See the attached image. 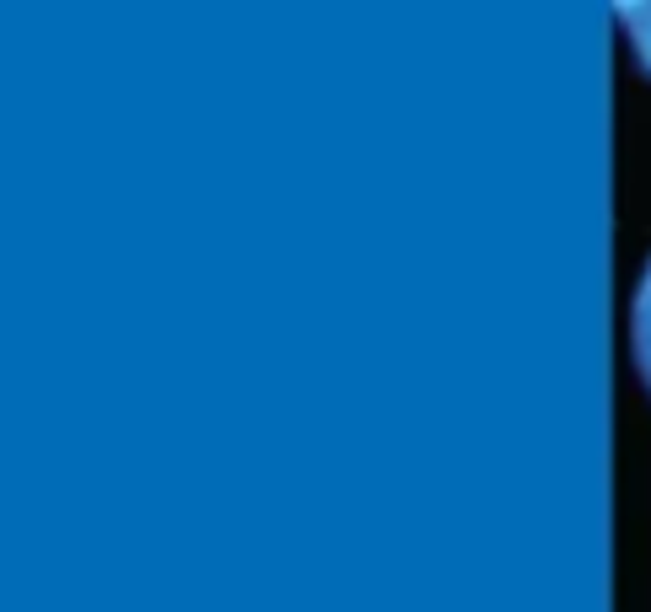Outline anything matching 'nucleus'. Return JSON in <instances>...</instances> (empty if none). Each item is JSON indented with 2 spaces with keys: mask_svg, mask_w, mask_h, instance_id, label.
I'll return each mask as SVG.
<instances>
[{
  "mask_svg": "<svg viewBox=\"0 0 651 612\" xmlns=\"http://www.w3.org/2000/svg\"><path fill=\"white\" fill-rule=\"evenodd\" d=\"M630 361H636V376L651 392V258L636 280V296H630Z\"/></svg>",
  "mask_w": 651,
  "mask_h": 612,
  "instance_id": "f257e3e1",
  "label": "nucleus"
},
{
  "mask_svg": "<svg viewBox=\"0 0 651 612\" xmlns=\"http://www.w3.org/2000/svg\"><path fill=\"white\" fill-rule=\"evenodd\" d=\"M614 16H619V27L630 33L636 60L651 70V5H614Z\"/></svg>",
  "mask_w": 651,
  "mask_h": 612,
  "instance_id": "f03ea898",
  "label": "nucleus"
}]
</instances>
